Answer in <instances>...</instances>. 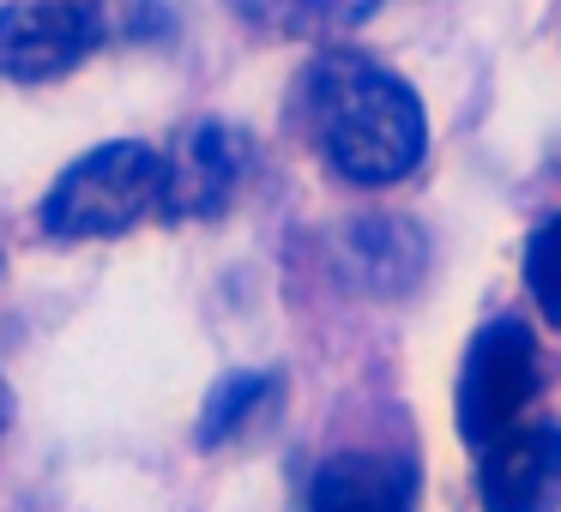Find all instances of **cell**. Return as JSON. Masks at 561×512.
<instances>
[{
    "label": "cell",
    "mask_w": 561,
    "mask_h": 512,
    "mask_svg": "<svg viewBox=\"0 0 561 512\" xmlns=\"http://www.w3.org/2000/svg\"><path fill=\"white\" fill-rule=\"evenodd\" d=\"M296 109L320 158L363 187H387L423 163L428 121L416 91L392 67L356 49H320L296 79Z\"/></svg>",
    "instance_id": "6da1fadb"
},
{
    "label": "cell",
    "mask_w": 561,
    "mask_h": 512,
    "mask_svg": "<svg viewBox=\"0 0 561 512\" xmlns=\"http://www.w3.org/2000/svg\"><path fill=\"white\" fill-rule=\"evenodd\" d=\"M163 194V158L139 139H110V146L85 151L67 163L61 182L43 194V230L55 242H98V235H122L158 206Z\"/></svg>",
    "instance_id": "7a4b0ae2"
},
{
    "label": "cell",
    "mask_w": 561,
    "mask_h": 512,
    "mask_svg": "<svg viewBox=\"0 0 561 512\" xmlns=\"http://www.w3.org/2000/svg\"><path fill=\"white\" fill-rule=\"evenodd\" d=\"M537 386H543V356H537V338L525 331V319H489L465 350L459 434L471 446H489L501 428H513L525 416Z\"/></svg>",
    "instance_id": "3957f363"
},
{
    "label": "cell",
    "mask_w": 561,
    "mask_h": 512,
    "mask_svg": "<svg viewBox=\"0 0 561 512\" xmlns=\"http://www.w3.org/2000/svg\"><path fill=\"white\" fill-rule=\"evenodd\" d=\"M103 43L91 0H7L0 7V79L49 85Z\"/></svg>",
    "instance_id": "277c9868"
},
{
    "label": "cell",
    "mask_w": 561,
    "mask_h": 512,
    "mask_svg": "<svg viewBox=\"0 0 561 512\" xmlns=\"http://www.w3.org/2000/svg\"><path fill=\"white\" fill-rule=\"evenodd\" d=\"M483 512H561V422H513L483 446Z\"/></svg>",
    "instance_id": "5b68a950"
},
{
    "label": "cell",
    "mask_w": 561,
    "mask_h": 512,
    "mask_svg": "<svg viewBox=\"0 0 561 512\" xmlns=\"http://www.w3.org/2000/svg\"><path fill=\"white\" fill-rule=\"evenodd\" d=\"M242 170H248V146L236 127L224 121H199L175 139V151L163 158V218H218L224 206L236 199L242 187Z\"/></svg>",
    "instance_id": "8992f818"
},
{
    "label": "cell",
    "mask_w": 561,
    "mask_h": 512,
    "mask_svg": "<svg viewBox=\"0 0 561 512\" xmlns=\"http://www.w3.org/2000/svg\"><path fill=\"white\" fill-rule=\"evenodd\" d=\"M308 512H416V482L380 452H339L320 464Z\"/></svg>",
    "instance_id": "52a82bcc"
},
{
    "label": "cell",
    "mask_w": 561,
    "mask_h": 512,
    "mask_svg": "<svg viewBox=\"0 0 561 512\" xmlns=\"http://www.w3.org/2000/svg\"><path fill=\"white\" fill-rule=\"evenodd\" d=\"M230 7L248 25L278 31V37H339L375 19L387 0H230Z\"/></svg>",
    "instance_id": "ba28073f"
},
{
    "label": "cell",
    "mask_w": 561,
    "mask_h": 512,
    "mask_svg": "<svg viewBox=\"0 0 561 512\" xmlns=\"http://www.w3.org/2000/svg\"><path fill=\"white\" fill-rule=\"evenodd\" d=\"M266 398H272V374H230V380H218L211 404L199 410V446H224L230 434H242L248 416H254Z\"/></svg>",
    "instance_id": "9c48e42d"
},
{
    "label": "cell",
    "mask_w": 561,
    "mask_h": 512,
    "mask_svg": "<svg viewBox=\"0 0 561 512\" xmlns=\"http://www.w3.org/2000/svg\"><path fill=\"white\" fill-rule=\"evenodd\" d=\"M525 290H531L537 314L561 331V211L537 223V235L525 242Z\"/></svg>",
    "instance_id": "30bf717a"
},
{
    "label": "cell",
    "mask_w": 561,
    "mask_h": 512,
    "mask_svg": "<svg viewBox=\"0 0 561 512\" xmlns=\"http://www.w3.org/2000/svg\"><path fill=\"white\" fill-rule=\"evenodd\" d=\"M7 416H13V404H7V386H0V428H7Z\"/></svg>",
    "instance_id": "8fae6325"
}]
</instances>
